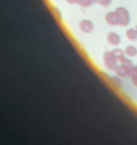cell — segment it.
I'll return each instance as SVG.
<instances>
[{"label":"cell","mask_w":137,"mask_h":145,"mask_svg":"<svg viewBox=\"0 0 137 145\" xmlns=\"http://www.w3.org/2000/svg\"><path fill=\"white\" fill-rule=\"evenodd\" d=\"M53 13L57 16L59 19H61V12H60V9H57V8H53Z\"/></svg>","instance_id":"cell-14"},{"label":"cell","mask_w":137,"mask_h":145,"mask_svg":"<svg viewBox=\"0 0 137 145\" xmlns=\"http://www.w3.org/2000/svg\"><path fill=\"white\" fill-rule=\"evenodd\" d=\"M109 81L115 85L116 88H120V87L123 85V83H121V77H119L117 75H116V76H111V77H109Z\"/></svg>","instance_id":"cell-11"},{"label":"cell","mask_w":137,"mask_h":145,"mask_svg":"<svg viewBox=\"0 0 137 145\" xmlns=\"http://www.w3.org/2000/svg\"><path fill=\"white\" fill-rule=\"evenodd\" d=\"M125 36L128 37V40H130V41H136L137 40V29L134 28H130V29H127V32H125Z\"/></svg>","instance_id":"cell-7"},{"label":"cell","mask_w":137,"mask_h":145,"mask_svg":"<svg viewBox=\"0 0 137 145\" xmlns=\"http://www.w3.org/2000/svg\"><path fill=\"white\" fill-rule=\"evenodd\" d=\"M125 55H128L129 57L137 56V48L133 47V45H128V47L125 48Z\"/></svg>","instance_id":"cell-10"},{"label":"cell","mask_w":137,"mask_h":145,"mask_svg":"<svg viewBox=\"0 0 137 145\" xmlns=\"http://www.w3.org/2000/svg\"><path fill=\"white\" fill-rule=\"evenodd\" d=\"M116 15H117V19H119V25L120 27H127L129 25L130 23V15H129V11L124 7H119V8L115 9Z\"/></svg>","instance_id":"cell-1"},{"label":"cell","mask_w":137,"mask_h":145,"mask_svg":"<svg viewBox=\"0 0 137 145\" xmlns=\"http://www.w3.org/2000/svg\"><path fill=\"white\" fill-rule=\"evenodd\" d=\"M79 28L81 32H84V33H92L93 29H95V25H93V23L88 19H84V20H81L79 23Z\"/></svg>","instance_id":"cell-3"},{"label":"cell","mask_w":137,"mask_h":145,"mask_svg":"<svg viewBox=\"0 0 137 145\" xmlns=\"http://www.w3.org/2000/svg\"><path fill=\"white\" fill-rule=\"evenodd\" d=\"M106 41L109 43L111 45H119L121 43V37H120L119 33H116V32H109L108 35H106Z\"/></svg>","instance_id":"cell-4"},{"label":"cell","mask_w":137,"mask_h":145,"mask_svg":"<svg viewBox=\"0 0 137 145\" xmlns=\"http://www.w3.org/2000/svg\"><path fill=\"white\" fill-rule=\"evenodd\" d=\"M105 23L109 25H119V19H117V15L115 11L105 13Z\"/></svg>","instance_id":"cell-5"},{"label":"cell","mask_w":137,"mask_h":145,"mask_svg":"<svg viewBox=\"0 0 137 145\" xmlns=\"http://www.w3.org/2000/svg\"><path fill=\"white\" fill-rule=\"evenodd\" d=\"M93 3H96V0H79L77 4L80 7H83V8H89V7L93 5Z\"/></svg>","instance_id":"cell-12"},{"label":"cell","mask_w":137,"mask_h":145,"mask_svg":"<svg viewBox=\"0 0 137 145\" xmlns=\"http://www.w3.org/2000/svg\"><path fill=\"white\" fill-rule=\"evenodd\" d=\"M112 53H113V56L119 60V63L123 57H125V51H123V49H120V48H115L113 51H112Z\"/></svg>","instance_id":"cell-9"},{"label":"cell","mask_w":137,"mask_h":145,"mask_svg":"<svg viewBox=\"0 0 137 145\" xmlns=\"http://www.w3.org/2000/svg\"><path fill=\"white\" fill-rule=\"evenodd\" d=\"M96 3H99L101 7H109L112 4V0H96Z\"/></svg>","instance_id":"cell-13"},{"label":"cell","mask_w":137,"mask_h":145,"mask_svg":"<svg viewBox=\"0 0 137 145\" xmlns=\"http://www.w3.org/2000/svg\"><path fill=\"white\" fill-rule=\"evenodd\" d=\"M129 71L130 69H127L123 65H117V68L115 69V73L121 79H125V77H129Z\"/></svg>","instance_id":"cell-6"},{"label":"cell","mask_w":137,"mask_h":145,"mask_svg":"<svg viewBox=\"0 0 137 145\" xmlns=\"http://www.w3.org/2000/svg\"><path fill=\"white\" fill-rule=\"evenodd\" d=\"M68 4H71V5H73V4H77L79 3V0H65Z\"/></svg>","instance_id":"cell-16"},{"label":"cell","mask_w":137,"mask_h":145,"mask_svg":"<svg viewBox=\"0 0 137 145\" xmlns=\"http://www.w3.org/2000/svg\"><path fill=\"white\" fill-rule=\"evenodd\" d=\"M102 60H104V65H105V68H108L109 71H115L116 68H117V65H119V60L113 56L112 51L111 52L104 53V55H102Z\"/></svg>","instance_id":"cell-2"},{"label":"cell","mask_w":137,"mask_h":145,"mask_svg":"<svg viewBox=\"0 0 137 145\" xmlns=\"http://www.w3.org/2000/svg\"><path fill=\"white\" fill-rule=\"evenodd\" d=\"M136 29H137V25H136Z\"/></svg>","instance_id":"cell-18"},{"label":"cell","mask_w":137,"mask_h":145,"mask_svg":"<svg viewBox=\"0 0 137 145\" xmlns=\"http://www.w3.org/2000/svg\"><path fill=\"white\" fill-rule=\"evenodd\" d=\"M130 81H132L133 87H136V88H137V76H133V77H130Z\"/></svg>","instance_id":"cell-15"},{"label":"cell","mask_w":137,"mask_h":145,"mask_svg":"<svg viewBox=\"0 0 137 145\" xmlns=\"http://www.w3.org/2000/svg\"><path fill=\"white\" fill-rule=\"evenodd\" d=\"M134 67H136V69H137V64H136V65H134Z\"/></svg>","instance_id":"cell-17"},{"label":"cell","mask_w":137,"mask_h":145,"mask_svg":"<svg viewBox=\"0 0 137 145\" xmlns=\"http://www.w3.org/2000/svg\"><path fill=\"white\" fill-rule=\"evenodd\" d=\"M120 65H123V67H125L127 69H132L133 67V63H132V60L130 59H128V57H123L121 60H120Z\"/></svg>","instance_id":"cell-8"}]
</instances>
